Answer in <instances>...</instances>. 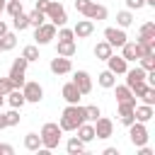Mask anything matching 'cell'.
Wrapping results in <instances>:
<instances>
[{"label": "cell", "instance_id": "40", "mask_svg": "<svg viewBox=\"0 0 155 155\" xmlns=\"http://www.w3.org/2000/svg\"><path fill=\"white\" fill-rule=\"evenodd\" d=\"M140 7H145V0H126V10H140Z\"/></svg>", "mask_w": 155, "mask_h": 155}, {"label": "cell", "instance_id": "28", "mask_svg": "<svg viewBox=\"0 0 155 155\" xmlns=\"http://www.w3.org/2000/svg\"><path fill=\"white\" fill-rule=\"evenodd\" d=\"M12 27H15L17 31H24V29H29L27 12H17V15H12Z\"/></svg>", "mask_w": 155, "mask_h": 155}, {"label": "cell", "instance_id": "38", "mask_svg": "<svg viewBox=\"0 0 155 155\" xmlns=\"http://www.w3.org/2000/svg\"><path fill=\"white\" fill-rule=\"evenodd\" d=\"M97 116H102V109H99L97 104H90V107H85V119H87V121H94Z\"/></svg>", "mask_w": 155, "mask_h": 155}, {"label": "cell", "instance_id": "14", "mask_svg": "<svg viewBox=\"0 0 155 155\" xmlns=\"http://www.w3.org/2000/svg\"><path fill=\"white\" fill-rule=\"evenodd\" d=\"M92 31H94V22L92 19H78V24L73 27V34H75V39H87V36H92Z\"/></svg>", "mask_w": 155, "mask_h": 155}, {"label": "cell", "instance_id": "37", "mask_svg": "<svg viewBox=\"0 0 155 155\" xmlns=\"http://www.w3.org/2000/svg\"><path fill=\"white\" fill-rule=\"evenodd\" d=\"M138 65H140L143 70H155V53H153V56H140V58H138Z\"/></svg>", "mask_w": 155, "mask_h": 155}, {"label": "cell", "instance_id": "24", "mask_svg": "<svg viewBox=\"0 0 155 155\" xmlns=\"http://www.w3.org/2000/svg\"><path fill=\"white\" fill-rule=\"evenodd\" d=\"M65 150H68L70 155H82V153H85V143H82L78 136H73V138H68V143H65Z\"/></svg>", "mask_w": 155, "mask_h": 155}, {"label": "cell", "instance_id": "26", "mask_svg": "<svg viewBox=\"0 0 155 155\" xmlns=\"http://www.w3.org/2000/svg\"><path fill=\"white\" fill-rule=\"evenodd\" d=\"M24 148H27L29 153H36V150L41 148V136H39V133H27V136H24Z\"/></svg>", "mask_w": 155, "mask_h": 155}, {"label": "cell", "instance_id": "35", "mask_svg": "<svg viewBox=\"0 0 155 155\" xmlns=\"http://www.w3.org/2000/svg\"><path fill=\"white\" fill-rule=\"evenodd\" d=\"M56 36H58V41H75V34H73V29H68L65 24L56 29Z\"/></svg>", "mask_w": 155, "mask_h": 155}, {"label": "cell", "instance_id": "49", "mask_svg": "<svg viewBox=\"0 0 155 155\" xmlns=\"http://www.w3.org/2000/svg\"><path fill=\"white\" fill-rule=\"evenodd\" d=\"M2 104H5V97H2V94H0V109H2Z\"/></svg>", "mask_w": 155, "mask_h": 155}, {"label": "cell", "instance_id": "31", "mask_svg": "<svg viewBox=\"0 0 155 155\" xmlns=\"http://www.w3.org/2000/svg\"><path fill=\"white\" fill-rule=\"evenodd\" d=\"M2 12H7L10 17H12V15H17V12H24V7H22V0H7Z\"/></svg>", "mask_w": 155, "mask_h": 155}, {"label": "cell", "instance_id": "51", "mask_svg": "<svg viewBox=\"0 0 155 155\" xmlns=\"http://www.w3.org/2000/svg\"><path fill=\"white\" fill-rule=\"evenodd\" d=\"M0 15H2V10H0Z\"/></svg>", "mask_w": 155, "mask_h": 155}, {"label": "cell", "instance_id": "7", "mask_svg": "<svg viewBox=\"0 0 155 155\" xmlns=\"http://www.w3.org/2000/svg\"><path fill=\"white\" fill-rule=\"evenodd\" d=\"M104 41H107L111 48H121V46L128 41V36H126V31H124L121 27H107V29H104Z\"/></svg>", "mask_w": 155, "mask_h": 155}, {"label": "cell", "instance_id": "42", "mask_svg": "<svg viewBox=\"0 0 155 155\" xmlns=\"http://www.w3.org/2000/svg\"><path fill=\"white\" fill-rule=\"evenodd\" d=\"M0 155H15V148L10 143H0Z\"/></svg>", "mask_w": 155, "mask_h": 155}, {"label": "cell", "instance_id": "22", "mask_svg": "<svg viewBox=\"0 0 155 155\" xmlns=\"http://www.w3.org/2000/svg\"><path fill=\"white\" fill-rule=\"evenodd\" d=\"M97 82H99V87H104V90H111V87L116 85V75H114L111 70H102V73L97 75Z\"/></svg>", "mask_w": 155, "mask_h": 155}, {"label": "cell", "instance_id": "15", "mask_svg": "<svg viewBox=\"0 0 155 155\" xmlns=\"http://www.w3.org/2000/svg\"><path fill=\"white\" fill-rule=\"evenodd\" d=\"M126 68H128V63H126V58H124V56L111 53V56L107 58V70H111L114 75H124V73H126Z\"/></svg>", "mask_w": 155, "mask_h": 155}, {"label": "cell", "instance_id": "19", "mask_svg": "<svg viewBox=\"0 0 155 155\" xmlns=\"http://www.w3.org/2000/svg\"><path fill=\"white\" fill-rule=\"evenodd\" d=\"M5 97H7V104H10L12 109H22V107L27 104V99H24V94H22V90H19V87H12Z\"/></svg>", "mask_w": 155, "mask_h": 155}, {"label": "cell", "instance_id": "5", "mask_svg": "<svg viewBox=\"0 0 155 155\" xmlns=\"http://www.w3.org/2000/svg\"><path fill=\"white\" fill-rule=\"evenodd\" d=\"M56 24H51V22H44V24H39V27H34V41H36V46H46V44H51L53 39H56Z\"/></svg>", "mask_w": 155, "mask_h": 155}, {"label": "cell", "instance_id": "45", "mask_svg": "<svg viewBox=\"0 0 155 155\" xmlns=\"http://www.w3.org/2000/svg\"><path fill=\"white\" fill-rule=\"evenodd\" d=\"M5 31H10V27H7V22H2V19H0V36H2Z\"/></svg>", "mask_w": 155, "mask_h": 155}, {"label": "cell", "instance_id": "46", "mask_svg": "<svg viewBox=\"0 0 155 155\" xmlns=\"http://www.w3.org/2000/svg\"><path fill=\"white\" fill-rule=\"evenodd\" d=\"M2 128H7V126H5V116H2V111H0V131H2Z\"/></svg>", "mask_w": 155, "mask_h": 155}, {"label": "cell", "instance_id": "29", "mask_svg": "<svg viewBox=\"0 0 155 155\" xmlns=\"http://www.w3.org/2000/svg\"><path fill=\"white\" fill-rule=\"evenodd\" d=\"M22 58H27V63H34V61H39V46H36V44H29V46H24V48H22Z\"/></svg>", "mask_w": 155, "mask_h": 155}, {"label": "cell", "instance_id": "36", "mask_svg": "<svg viewBox=\"0 0 155 155\" xmlns=\"http://www.w3.org/2000/svg\"><path fill=\"white\" fill-rule=\"evenodd\" d=\"M138 99H140L143 104H150V107H153V104H155V87H153V85H148V87H145V92H143Z\"/></svg>", "mask_w": 155, "mask_h": 155}, {"label": "cell", "instance_id": "33", "mask_svg": "<svg viewBox=\"0 0 155 155\" xmlns=\"http://www.w3.org/2000/svg\"><path fill=\"white\" fill-rule=\"evenodd\" d=\"M2 116H5V126H17L19 119H22V116H19V109H12V107H10V111H5Z\"/></svg>", "mask_w": 155, "mask_h": 155}, {"label": "cell", "instance_id": "50", "mask_svg": "<svg viewBox=\"0 0 155 155\" xmlns=\"http://www.w3.org/2000/svg\"><path fill=\"white\" fill-rule=\"evenodd\" d=\"M0 53H2V41H0Z\"/></svg>", "mask_w": 155, "mask_h": 155}, {"label": "cell", "instance_id": "13", "mask_svg": "<svg viewBox=\"0 0 155 155\" xmlns=\"http://www.w3.org/2000/svg\"><path fill=\"white\" fill-rule=\"evenodd\" d=\"M82 15H85L87 19H92V22H94V19H97V22H102V19H107V15H109V12H107V7H104V5H99L97 0H92Z\"/></svg>", "mask_w": 155, "mask_h": 155}, {"label": "cell", "instance_id": "2", "mask_svg": "<svg viewBox=\"0 0 155 155\" xmlns=\"http://www.w3.org/2000/svg\"><path fill=\"white\" fill-rule=\"evenodd\" d=\"M39 136H41V148H46V150H56V148L61 145V136H63V128H61L58 124L48 121V124H44V126H41Z\"/></svg>", "mask_w": 155, "mask_h": 155}, {"label": "cell", "instance_id": "17", "mask_svg": "<svg viewBox=\"0 0 155 155\" xmlns=\"http://www.w3.org/2000/svg\"><path fill=\"white\" fill-rule=\"evenodd\" d=\"M75 133H78V138L87 145V143H92L94 140V126H92V121H82L78 128H75Z\"/></svg>", "mask_w": 155, "mask_h": 155}, {"label": "cell", "instance_id": "30", "mask_svg": "<svg viewBox=\"0 0 155 155\" xmlns=\"http://www.w3.org/2000/svg\"><path fill=\"white\" fill-rule=\"evenodd\" d=\"M0 41H2V51H12V48L17 46V34H12V31H5V34L0 36Z\"/></svg>", "mask_w": 155, "mask_h": 155}, {"label": "cell", "instance_id": "43", "mask_svg": "<svg viewBox=\"0 0 155 155\" xmlns=\"http://www.w3.org/2000/svg\"><path fill=\"white\" fill-rule=\"evenodd\" d=\"M48 2H51V0H36V2H34V10H39V12H46Z\"/></svg>", "mask_w": 155, "mask_h": 155}, {"label": "cell", "instance_id": "23", "mask_svg": "<svg viewBox=\"0 0 155 155\" xmlns=\"http://www.w3.org/2000/svg\"><path fill=\"white\" fill-rule=\"evenodd\" d=\"M114 92H116V102H136L128 85H114Z\"/></svg>", "mask_w": 155, "mask_h": 155}, {"label": "cell", "instance_id": "12", "mask_svg": "<svg viewBox=\"0 0 155 155\" xmlns=\"http://www.w3.org/2000/svg\"><path fill=\"white\" fill-rule=\"evenodd\" d=\"M133 107H136V102H116L119 121H121L124 126H131V124L136 121V116H133Z\"/></svg>", "mask_w": 155, "mask_h": 155}, {"label": "cell", "instance_id": "20", "mask_svg": "<svg viewBox=\"0 0 155 155\" xmlns=\"http://www.w3.org/2000/svg\"><path fill=\"white\" fill-rule=\"evenodd\" d=\"M121 56L126 58V63H133V61H138V58H140V53H138V46H136V41H126V44L121 46Z\"/></svg>", "mask_w": 155, "mask_h": 155}, {"label": "cell", "instance_id": "11", "mask_svg": "<svg viewBox=\"0 0 155 155\" xmlns=\"http://www.w3.org/2000/svg\"><path fill=\"white\" fill-rule=\"evenodd\" d=\"M73 82H75V87H78L82 94H90V92H92V78H90L87 70H75V73H73Z\"/></svg>", "mask_w": 155, "mask_h": 155}, {"label": "cell", "instance_id": "27", "mask_svg": "<svg viewBox=\"0 0 155 155\" xmlns=\"http://www.w3.org/2000/svg\"><path fill=\"white\" fill-rule=\"evenodd\" d=\"M131 24H133V12H131V10H121V12H116V27L126 29V27H131Z\"/></svg>", "mask_w": 155, "mask_h": 155}, {"label": "cell", "instance_id": "32", "mask_svg": "<svg viewBox=\"0 0 155 155\" xmlns=\"http://www.w3.org/2000/svg\"><path fill=\"white\" fill-rule=\"evenodd\" d=\"M27 19H29V27H39V24H44V22H46V15H44V12H39V10H31V12L27 15Z\"/></svg>", "mask_w": 155, "mask_h": 155}, {"label": "cell", "instance_id": "9", "mask_svg": "<svg viewBox=\"0 0 155 155\" xmlns=\"http://www.w3.org/2000/svg\"><path fill=\"white\" fill-rule=\"evenodd\" d=\"M92 126H94V138L107 140V138L114 136V124H111V119H107V116H97V119L92 121Z\"/></svg>", "mask_w": 155, "mask_h": 155}, {"label": "cell", "instance_id": "41", "mask_svg": "<svg viewBox=\"0 0 155 155\" xmlns=\"http://www.w3.org/2000/svg\"><path fill=\"white\" fill-rule=\"evenodd\" d=\"M90 2H92V0H75V10L82 15V12L87 10V5H90Z\"/></svg>", "mask_w": 155, "mask_h": 155}, {"label": "cell", "instance_id": "6", "mask_svg": "<svg viewBox=\"0 0 155 155\" xmlns=\"http://www.w3.org/2000/svg\"><path fill=\"white\" fill-rule=\"evenodd\" d=\"M128 128V140L136 145V148H140V145H145L148 143V126L143 124V121H133L131 126H126Z\"/></svg>", "mask_w": 155, "mask_h": 155}, {"label": "cell", "instance_id": "25", "mask_svg": "<svg viewBox=\"0 0 155 155\" xmlns=\"http://www.w3.org/2000/svg\"><path fill=\"white\" fill-rule=\"evenodd\" d=\"M111 53H114V48H111L107 41H97V46H94V56H97V61H107Z\"/></svg>", "mask_w": 155, "mask_h": 155}, {"label": "cell", "instance_id": "47", "mask_svg": "<svg viewBox=\"0 0 155 155\" xmlns=\"http://www.w3.org/2000/svg\"><path fill=\"white\" fill-rule=\"evenodd\" d=\"M145 5H150V7H155V0H145Z\"/></svg>", "mask_w": 155, "mask_h": 155}, {"label": "cell", "instance_id": "1", "mask_svg": "<svg viewBox=\"0 0 155 155\" xmlns=\"http://www.w3.org/2000/svg\"><path fill=\"white\" fill-rule=\"evenodd\" d=\"M82 121H87V119H85V107H80V104H68V107L63 109L61 119H58V126H61L63 131H75Z\"/></svg>", "mask_w": 155, "mask_h": 155}, {"label": "cell", "instance_id": "10", "mask_svg": "<svg viewBox=\"0 0 155 155\" xmlns=\"http://www.w3.org/2000/svg\"><path fill=\"white\" fill-rule=\"evenodd\" d=\"M48 68H51L53 75H68V73L73 70V63H70V58H65V56H56V58H51Z\"/></svg>", "mask_w": 155, "mask_h": 155}, {"label": "cell", "instance_id": "8", "mask_svg": "<svg viewBox=\"0 0 155 155\" xmlns=\"http://www.w3.org/2000/svg\"><path fill=\"white\" fill-rule=\"evenodd\" d=\"M19 90H22L24 99H27V102H31V104H39V102L44 99V87H41L39 82H34V80L24 82V85H22Z\"/></svg>", "mask_w": 155, "mask_h": 155}, {"label": "cell", "instance_id": "16", "mask_svg": "<svg viewBox=\"0 0 155 155\" xmlns=\"http://www.w3.org/2000/svg\"><path fill=\"white\" fill-rule=\"evenodd\" d=\"M61 94H63V99H65L68 104H80V99H82V92H80V90L75 87V82H73V80L63 85Z\"/></svg>", "mask_w": 155, "mask_h": 155}, {"label": "cell", "instance_id": "39", "mask_svg": "<svg viewBox=\"0 0 155 155\" xmlns=\"http://www.w3.org/2000/svg\"><path fill=\"white\" fill-rule=\"evenodd\" d=\"M12 87H15V85L10 82V78H0V94H2V97H5V94L12 90Z\"/></svg>", "mask_w": 155, "mask_h": 155}, {"label": "cell", "instance_id": "44", "mask_svg": "<svg viewBox=\"0 0 155 155\" xmlns=\"http://www.w3.org/2000/svg\"><path fill=\"white\" fill-rule=\"evenodd\" d=\"M102 153H104V155H119V150H116V148H104Z\"/></svg>", "mask_w": 155, "mask_h": 155}, {"label": "cell", "instance_id": "3", "mask_svg": "<svg viewBox=\"0 0 155 155\" xmlns=\"http://www.w3.org/2000/svg\"><path fill=\"white\" fill-rule=\"evenodd\" d=\"M27 58H15L12 61V65H10V73H7V78H10V82L15 85V87H22L24 82H27Z\"/></svg>", "mask_w": 155, "mask_h": 155}, {"label": "cell", "instance_id": "18", "mask_svg": "<svg viewBox=\"0 0 155 155\" xmlns=\"http://www.w3.org/2000/svg\"><path fill=\"white\" fill-rule=\"evenodd\" d=\"M133 116H136V121L148 124V121L155 116V109H153L150 104H136V107H133Z\"/></svg>", "mask_w": 155, "mask_h": 155}, {"label": "cell", "instance_id": "4", "mask_svg": "<svg viewBox=\"0 0 155 155\" xmlns=\"http://www.w3.org/2000/svg\"><path fill=\"white\" fill-rule=\"evenodd\" d=\"M44 15H46V19H48L51 24H56V27H63V24L68 22V12H65V7H63L58 0H51Z\"/></svg>", "mask_w": 155, "mask_h": 155}, {"label": "cell", "instance_id": "48", "mask_svg": "<svg viewBox=\"0 0 155 155\" xmlns=\"http://www.w3.org/2000/svg\"><path fill=\"white\" fill-rule=\"evenodd\" d=\"M5 2H7V0H0V10H5Z\"/></svg>", "mask_w": 155, "mask_h": 155}, {"label": "cell", "instance_id": "21", "mask_svg": "<svg viewBox=\"0 0 155 155\" xmlns=\"http://www.w3.org/2000/svg\"><path fill=\"white\" fill-rule=\"evenodd\" d=\"M75 51H78L75 41H58V44H56V56H65V58H73V56H75Z\"/></svg>", "mask_w": 155, "mask_h": 155}, {"label": "cell", "instance_id": "34", "mask_svg": "<svg viewBox=\"0 0 155 155\" xmlns=\"http://www.w3.org/2000/svg\"><path fill=\"white\" fill-rule=\"evenodd\" d=\"M138 36L155 39V22H145V24H140V29H138Z\"/></svg>", "mask_w": 155, "mask_h": 155}]
</instances>
